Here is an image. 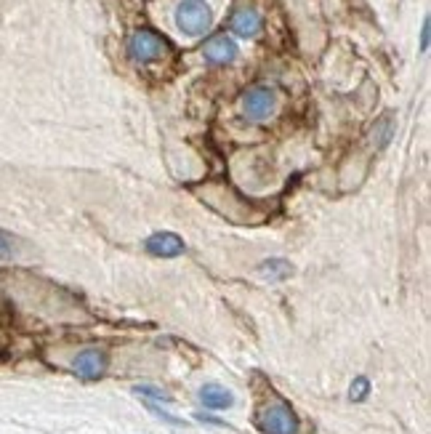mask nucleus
<instances>
[{
	"label": "nucleus",
	"instance_id": "f257e3e1",
	"mask_svg": "<svg viewBox=\"0 0 431 434\" xmlns=\"http://www.w3.org/2000/svg\"><path fill=\"white\" fill-rule=\"evenodd\" d=\"M213 25V11L205 0H181L176 8V27L184 35H205Z\"/></svg>",
	"mask_w": 431,
	"mask_h": 434
},
{
	"label": "nucleus",
	"instance_id": "f03ea898",
	"mask_svg": "<svg viewBox=\"0 0 431 434\" xmlns=\"http://www.w3.org/2000/svg\"><path fill=\"white\" fill-rule=\"evenodd\" d=\"M261 429L266 434H296L299 432V418L296 413L287 408L285 402H277V405H269V408L261 413Z\"/></svg>",
	"mask_w": 431,
	"mask_h": 434
},
{
	"label": "nucleus",
	"instance_id": "7ed1b4c3",
	"mask_svg": "<svg viewBox=\"0 0 431 434\" xmlns=\"http://www.w3.org/2000/svg\"><path fill=\"white\" fill-rule=\"evenodd\" d=\"M165 40L160 35H155L152 30H139L131 35V43H128V51L136 61H155L165 54Z\"/></svg>",
	"mask_w": 431,
	"mask_h": 434
},
{
	"label": "nucleus",
	"instance_id": "20e7f679",
	"mask_svg": "<svg viewBox=\"0 0 431 434\" xmlns=\"http://www.w3.org/2000/svg\"><path fill=\"white\" fill-rule=\"evenodd\" d=\"M275 104H277V99L269 88H253V91H248L245 99H242L245 115H248L251 120H266V118L275 112Z\"/></svg>",
	"mask_w": 431,
	"mask_h": 434
},
{
	"label": "nucleus",
	"instance_id": "39448f33",
	"mask_svg": "<svg viewBox=\"0 0 431 434\" xmlns=\"http://www.w3.org/2000/svg\"><path fill=\"white\" fill-rule=\"evenodd\" d=\"M146 251L152 256H163V259H173V256L184 254V240L173 232H157L146 240Z\"/></svg>",
	"mask_w": 431,
	"mask_h": 434
},
{
	"label": "nucleus",
	"instance_id": "423d86ee",
	"mask_svg": "<svg viewBox=\"0 0 431 434\" xmlns=\"http://www.w3.org/2000/svg\"><path fill=\"white\" fill-rule=\"evenodd\" d=\"M104 368H107V357H104V352L99 349H85L75 357V373L80 378H88V381L99 378L104 373Z\"/></svg>",
	"mask_w": 431,
	"mask_h": 434
},
{
	"label": "nucleus",
	"instance_id": "0eeeda50",
	"mask_svg": "<svg viewBox=\"0 0 431 434\" xmlns=\"http://www.w3.org/2000/svg\"><path fill=\"white\" fill-rule=\"evenodd\" d=\"M205 59L211 61V64H229V61H235L237 56V46H235V40L227 35H216L211 37L208 43H205Z\"/></svg>",
	"mask_w": 431,
	"mask_h": 434
},
{
	"label": "nucleus",
	"instance_id": "6e6552de",
	"mask_svg": "<svg viewBox=\"0 0 431 434\" xmlns=\"http://www.w3.org/2000/svg\"><path fill=\"white\" fill-rule=\"evenodd\" d=\"M200 402L211 410H227L235 405V395L218 384H205L200 389Z\"/></svg>",
	"mask_w": 431,
	"mask_h": 434
},
{
	"label": "nucleus",
	"instance_id": "1a4fd4ad",
	"mask_svg": "<svg viewBox=\"0 0 431 434\" xmlns=\"http://www.w3.org/2000/svg\"><path fill=\"white\" fill-rule=\"evenodd\" d=\"M232 30H235V35H239V37H253L261 30V16L253 11V8H242V11L235 13Z\"/></svg>",
	"mask_w": 431,
	"mask_h": 434
},
{
	"label": "nucleus",
	"instance_id": "9d476101",
	"mask_svg": "<svg viewBox=\"0 0 431 434\" xmlns=\"http://www.w3.org/2000/svg\"><path fill=\"white\" fill-rule=\"evenodd\" d=\"M261 272L269 275V278H287L290 275V264H285V261H266L261 266Z\"/></svg>",
	"mask_w": 431,
	"mask_h": 434
},
{
	"label": "nucleus",
	"instance_id": "9b49d317",
	"mask_svg": "<svg viewBox=\"0 0 431 434\" xmlns=\"http://www.w3.org/2000/svg\"><path fill=\"white\" fill-rule=\"evenodd\" d=\"M368 392H370V381H368V378H365V376H359L357 381H354V384H351V389H349V395H351V399H365L368 397Z\"/></svg>",
	"mask_w": 431,
	"mask_h": 434
},
{
	"label": "nucleus",
	"instance_id": "f8f14e48",
	"mask_svg": "<svg viewBox=\"0 0 431 434\" xmlns=\"http://www.w3.org/2000/svg\"><path fill=\"white\" fill-rule=\"evenodd\" d=\"M136 395H149L152 399H163V402H170L165 392H160V389H152V386H136Z\"/></svg>",
	"mask_w": 431,
	"mask_h": 434
},
{
	"label": "nucleus",
	"instance_id": "ddd939ff",
	"mask_svg": "<svg viewBox=\"0 0 431 434\" xmlns=\"http://www.w3.org/2000/svg\"><path fill=\"white\" fill-rule=\"evenodd\" d=\"M0 256H11V245H8V240L0 235Z\"/></svg>",
	"mask_w": 431,
	"mask_h": 434
},
{
	"label": "nucleus",
	"instance_id": "4468645a",
	"mask_svg": "<svg viewBox=\"0 0 431 434\" xmlns=\"http://www.w3.org/2000/svg\"><path fill=\"white\" fill-rule=\"evenodd\" d=\"M429 49V19L423 22V51Z\"/></svg>",
	"mask_w": 431,
	"mask_h": 434
}]
</instances>
